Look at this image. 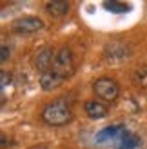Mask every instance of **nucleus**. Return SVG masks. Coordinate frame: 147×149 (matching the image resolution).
<instances>
[{
    "label": "nucleus",
    "mask_w": 147,
    "mask_h": 149,
    "mask_svg": "<svg viewBox=\"0 0 147 149\" xmlns=\"http://www.w3.org/2000/svg\"><path fill=\"white\" fill-rule=\"evenodd\" d=\"M42 118L49 125H65L67 122H71L73 111L64 100H55L42 109Z\"/></svg>",
    "instance_id": "f257e3e1"
},
{
    "label": "nucleus",
    "mask_w": 147,
    "mask_h": 149,
    "mask_svg": "<svg viewBox=\"0 0 147 149\" xmlns=\"http://www.w3.org/2000/svg\"><path fill=\"white\" fill-rule=\"evenodd\" d=\"M93 89H94V95L98 98L105 100V102H113L116 100L120 89H118V84L113 80V78H107V77H102V78H96L93 84Z\"/></svg>",
    "instance_id": "f03ea898"
},
{
    "label": "nucleus",
    "mask_w": 147,
    "mask_h": 149,
    "mask_svg": "<svg viewBox=\"0 0 147 149\" xmlns=\"http://www.w3.org/2000/svg\"><path fill=\"white\" fill-rule=\"evenodd\" d=\"M53 71L56 74H60L62 78H67L75 71V60H73V53L69 47H62L60 51H56V60L53 65Z\"/></svg>",
    "instance_id": "7ed1b4c3"
},
{
    "label": "nucleus",
    "mask_w": 147,
    "mask_h": 149,
    "mask_svg": "<svg viewBox=\"0 0 147 149\" xmlns=\"http://www.w3.org/2000/svg\"><path fill=\"white\" fill-rule=\"evenodd\" d=\"M104 55H105V60L107 62H122L126 58L131 56V47L123 42H109L105 44V49H104Z\"/></svg>",
    "instance_id": "20e7f679"
},
{
    "label": "nucleus",
    "mask_w": 147,
    "mask_h": 149,
    "mask_svg": "<svg viewBox=\"0 0 147 149\" xmlns=\"http://www.w3.org/2000/svg\"><path fill=\"white\" fill-rule=\"evenodd\" d=\"M44 29V20L38 17H24L13 22V31L20 33V35H27V33H36Z\"/></svg>",
    "instance_id": "39448f33"
},
{
    "label": "nucleus",
    "mask_w": 147,
    "mask_h": 149,
    "mask_svg": "<svg viewBox=\"0 0 147 149\" xmlns=\"http://www.w3.org/2000/svg\"><path fill=\"white\" fill-rule=\"evenodd\" d=\"M55 60H56V51L55 47H42L35 56V68L42 71V73H47L51 71V68L55 65Z\"/></svg>",
    "instance_id": "423d86ee"
},
{
    "label": "nucleus",
    "mask_w": 147,
    "mask_h": 149,
    "mask_svg": "<svg viewBox=\"0 0 147 149\" xmlns=\"http://www.w3.org/2000/svg\"><path fill=\"white\" fill-rule=\"evenodd\" d=\"M123 131H126L123 125H111V127L102 129L96 135V144H113V146H116V142L120 140Z\"/></svg>",
    "instance_id": "0eeeda50"
},
{
    "label": "nucleus",
    "mask_w": 147,
    "mask_h": 149,
    "mask_svg": "<svg viewBox=\"0 0 147 149\" xmlns=\"http://www.w3.org/2000/svg\"><path fill=\"white\" fill-rule=\"evenodd\" d=\"M84 111H85V115L91 118V120H102V118H105L107 113H109V109L105 104H102L98 100H89V102H85V106H84Z\"/></svg>",
    "instance_id": "6e6552de"
},
{
    "label": "nucleus",
    "mask_w": 147,
    "mask_h": 149,
    "mask_svg": "<svg viewBox=\"0 0 147 149\" xmlns=\"http://www.w3.org/2000/svg\"><path fill=\"white\" fill-rule=\"evenodd\" d=\"M64 80L65 78H62L60 74H56L53 69H51L47 73H42V77H40V87L44 89V91H53V89L62 86Z\"/></svg>",
    "instance_id": "1a4fd4ad"
},
{
    "label": "nucleus",
    "mask_w": 147,
    "mask_h": 149,
    "mask_svg": "<svg viewBox=\"0 0 147 149\" xmlns=\"http://www.w3.org/2000/svg\"><path fill=\"white\" fill-rule=\"evenodd\" d=\"M140 146V138H138L136 135H133L131 131H123L122 133V136H120V140L116 142V149H135V147H138Z\"/></svg>",
    "instance_id": "9d476101"
},
{
    "label": "nucleus",
    "mask_w": 147,
    "mask_h": 149,
    "mask_svg": "<svg viewBox=\"0 0 147 149\" xmlns=\"http://www.w3.org/2000/svg\"><path fill=\"white\" fill-rule=\"evenodd\" d=\"M46 11L51 17H64L69 11V2H64V0H51L46 4Z\"/></svg>",
    "instance_id": "9b49d317"
},
{
    "label": "nucleus",
    "mask_w": 147,
    "mask_h": 149,
    "mask_svg": "<svg viewBox=\"0 0 147 149\" xmlns=\"http://www.w3.org/2000/svg\"><path fill=\"white\" fill-rule=\"evenodd\" d=\"M133 82L142 87H147V65H142V68H136L133 71Z\"/></svg>",
    "instance_id": "f8f14e48"
},
{
    "label": "nucleus",
    "mask_w": 147,
    "mask_h": 149,
    "mask_svg": "<svg viewBox=\"0 0 147 149\" xmlns=\"http://www.w3.org/2000/svg\"><path fill=\"white\" fill-rule=\"evenodd\" d=\"M104 7H105L107 11H111V13H127L129 11V6L127 4L114 2V0H111V2H104Z\"/></svg>",
    "instance_id": "ddd939ff"
},
{
    "label": "nucleus",
    "mask_w": 147,
    "mask_h": 149,
    "mask_svg": "<svg viewBox=\"0 0 147 149\" xmlns=\"http://www.w3.org/2000/svg\"><path fill=\"white\" fill-rule=\"evenodd\" d=\"M0 53H2V55H0V60L6 62L7 58H9V53H11V51H9V47H7V46H2V47H0Z\"/></svg>",
    "instance_id": "4468645a"
},
{
    "label": "nucleus",
    "mask_w": 147,
    "mask_h": 149,
    "mask_svg": "<svg viewBox=\"0 0 147 149\" xmlns=\"http://www.w3.org/2000/svg\"><path fill=\"white\" fill-rule=\"evenodd\" d=\"M0 80H2V89L7 86V84H9V80H11V77H9V74H7L6 71H2V73H0Z\"/></svg>",
    "instance_id": "2eb2a0df"
},
{
    "label": "nucleus",
    "mask_w": 147,
    "mask_h": 149,
    "mask_svg": "<svg viewBox=\"0 0 147 149\" xmlns=\"http://www.w3.org/2000/svg\"><path fill=\"white\" fill-rule=\"evenodd\" d=\"M29 149H51L47 144H38V146H33V147H29Z\"/></svg>",
    "instance_id": "dca6fc26"
},
{
    "label": "nucleus",
    "mask_w": 147,
    "mask_h": 149,
    "mask_svg": "<svg viewBox=\"0 0 147 149\" xmlns=\"http://www.w3.org/2000/svg\"><path fill=\"white\" fill-rule=\"evenodd\" d=\"M0 146H2V147L7 146V136H6V135H2V142H0Z\"/></svg>",
    "instance_id": "f3484780"
}]
</instances>
